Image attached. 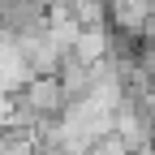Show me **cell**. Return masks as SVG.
I'll list each match as a JSON object with an SVG mask.
<instances>
[{"label": "cell", "instance_id": "cell-1", "mask_svg": "<svg viewBox=\"0 0 155 155\" xmlns=\"http://www.w3.org/2000/svg\"><path fill=\"white\" fill-rule=\"evenodd\" d=\"M13 99H17V108L35 121V129L48 125V121H61L65 108H69L65 91H61V78H30V82L13 95Z\"/></svg>", "mask_w": 155, "mask_h": 155}, {"label": "cell", "instance_id": "cell-2", "mask_svg": "<svg viewBox=\"0 0 155 155\" xmlns=\"http://www.w3.org/2000/svg\"><path fill=\"white\" fill-rule=\"evenodd\" d=\"M13 43H17V52H22L30 78H56V69H61V52H56L48 26H43V30H30V35H17Z\"/></svg>", "mask_w": 155, "mask_h": 155}, {"label": "cell", "instance_id": "cell-3", "mask_svg": "<svg viewBox=\"0 0 155 155\" xmlns=\"http://www.w3.org/2000/svg\"><path fill=\"white\" fill-rule=\"evenodd\" d=\"M48 26V5L43 0H5L0 9V30L5 35H30V30H43Z\"/></svg>", "mask_w": 155, "mask_h": 155}, {"label": "cell", "instance_id": "cell-4", "mask_svg": "<svg viewBox=\"0 0 155 155\" xmlns=\"http://www.w3.org/2000/svg\"><path fill=\"white\" fill-rule=\"evenodd\" d=\"M104 5H108V30L125 39H142L147 22L155 17L147 0H104Z\"/></svg>", "mask_w": 155, "mask_h": 155}, {"label": "cell", "instance_id": "cell-5", "mask_svg": "<svg viewBox=\"0 0 155 155\" xmlns=\"http://www.w3.org/2000/svg\"><path fill=\"white\" fill-rule=\"evenodd\" d=\"M26 82H30V69L22 61V52H17L13 35L0 30V95H17Z\"/></svg>", "mask_w": 155, "mask_h": 155}, {"label": "cell", "instance_id": "cell-6", "mask_svg": "<svg viewBox=\"0 0 155 155\" xmlns=\"http://www.w3.org/2000/svg\"><path fill=\"white\" fill-rule=\"evenodd\" d=\"M56 78H61V91H65L69 104L91 99V91H95V65H82V61H73V56H69V61H61Z\"/></svg>", "mask_w": 155, "mask_h": 155}, {"label": "cell", "instance_id": "cell-7", "mask_svg": "<svg viewBox=\"0 0 155 155\" xmlns=\"http://www.w3.org/2000/svg\"><path fill=\"white\" fill-rule=\"evenodd\" d=\"M108 43H112L108 26H91V30H78V43H73V61H82V65H99L104 56H108Z\"/></svg>", "mask_w": 155, "mask_h": 155}, {"label": "cell", "instance_id": "cell-8", "mask_svg": "<svg viewBox=\"0 0 155 155\" xmlns=\"http://www.w3.org/2000/svg\"><path fill=\"white\" fill-rule=\"evenodd\" d=\"M147 5H151V13H155V0H147Z\"/></svg>", "mask_w": 155, "mask_h": 155}]
</instances>
